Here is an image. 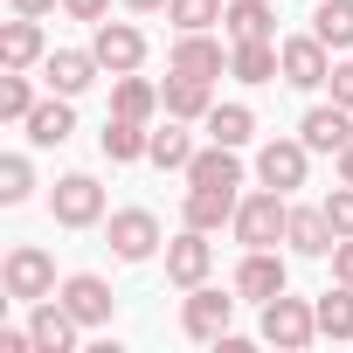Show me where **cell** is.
Here are the masks:
<instances>
[{
    "label": "cell",
    "instance_id": "14",
    "mask_svg": "<svg viewBox=\"0 0 353 353\" xmlns=\"http://www.w3.org/2000/svg\"><path fill=\"white\" fill-rule=\"evenodd\" d=\"M277 291H284V256H277V250H243L236 298H250V305H270Z\"/></svg>",
    "mask_w": 353,
    "mask_h": 353
},
{
    "label": "cell",
    "instance_id": "39",
    "mask_svg": "<svg viewBox=\"0 0 353 353\" xmlns=\"http://www.w3.org/2000/svg\"><path fill=\"white\" fill-rule=\"evenodd\" d=\"M125 8H132V14H159V8H166V0H125Z\"/></svg>",
    "mask_w": 353,
    "mask_h": 353
},
{
    "label": "cell",
    "instance_id": "18",
    "mask_svg": "<svg viewBox=\"0 0 353 353\" xmlns=\"http://www.w3.org/2000/svg\"><path fill=\"white\" fill-rule=\"evenodd\" d=\"M236 208H243V194L236 188H188V201H181V215H188V229H222V222H236Z\"/></svg>",
    "mask_w": 353,
    "mask_h": 353
},
{
    "label": "cell",
    "instance_id": "20",
    "mask_svg": "<svg viewBox=\"0 0 353 353\" xmlns=\"http://www.w3.org/2000/svg\"><path fill=\"white\" fill-rule=\"evenodd\" d=\"M222 28H229V42H270L277 35V8H270V0H229Z\"/></svg>",
    "mask_w": 353,
    "mask_h": 353
},
{
    "label": "cell",
    "instance_id": "38",
    "mask_svg": "<svg viewBox=\"0 0 353 353\" xmlns=\"http://www.w3.org/2000/svg\"><path fill=\"white\" fill-rule=\"evenodd\" d=\"M56 8H63V0H14V14H35V21H42V14H56Z\"/></svg>",
    "mask_w": 353,
    "mask_h": 353
},
{
    "label": "cell",
    "instance_id": "32",
    "mask_svg": "<svg viewBox=\"0 0 353 353\" xmlns=\"http://www.w3.org/2000/svg\"><path fill=\"white\" fill-rule=\"evenodd\" d=\"M222 8H229V0H166V21L181 28V35H194V28H215Z\"/></svg>",
    "mask_w": 353,
    "mask_h": 353
},
{
    "label": "cell",
    "instance_id": "34",
    "mask_svg": "<svg viewBox=\"0 0 353 353\" xmlns=\"http://www.w3.org/2000/svg\"><path fill=\"white\" fill-rule=\"evenodd\" d=\"M319 208H325V222H332V236H353V188H346V181H339V188H332V194H325Z\"/></svg>",
    "mask_w": 353,
    "mask_h": 353
},
{
    "label": "cell",
    "instance_id": "22",
    "mask_svg": "<svg viewBox=\"0 0 353 353\" xmlns=\"http://www.w3.org/2000/svg\"><path fill=\"white\" fill-rule=\"evenodd\" d=\"M159 97H166V118H181V125L215 111V90H208V77H173V70H166V90H159Z\"/></svg>",
    "mask_w": 353,
    "mask_h": 353
},
{
    "label": "cell",
    "instance_id": "40",
    "mask_svg": "<svg viewBox=\"0 0 353 353\" xmlns=\"http://www.w3.org/2000/svg\"><path fill=\"white\" fill-rule=\"evenodd\" d=\"M339 181H346V188H353V145H346V152H339Z\"/></svg>",
    "mask_w": 353,
    "mask_h": 353
},
{
    "label": "cell",
    "instance_id": "35",
    "mask_svg": "<svg viewBox=\"0 0 353 353\" xmlns=\"http://www.w3.org/2000/svg\"><path fill=\"white\" fill-rule=\"evenodd\" d=\"M325 83H332V104H346V111H353V63H332V77H325Z\"/></svg>",
    "mask_w": 353,
    "mask_h": 353
},
{
    "label": "cell",
    "instance_id": "10",
    "mask_svg": "<svg viewBox=\"0 0 353 353\" xmlns=\"http://www.w3.org/2000/svg\"><path fill=\"white\" fill-rule=\"evenodd\" d=\"M305 159H312L305 139H270V145L256 152V181L277 188V194H291V188H305Z\"/></svg>",
    "mask_w": 353,
    "mask_h": 353
},
{
    "label": "cell",
    "instance_id": "27",
    "mask_svg": "<svg viewBox=\"0 0 353 353\" xmlns=\"http://www.w3.org/2000/svg\"><path fill=\"white\" fill-rule=\"evenodd\" d=\"M312 312H319V332H325V339H353V284L319 291V298H312Z\"/></svg>",
    "mask_w": 353,
    "mask_h": 353
},
{
    "label": "cell",
    "instance_id": "36",
    "mask_svg": "<svg viewBox=\"0 0 353 353\" xmlns=\"http://www.w3.org/2000/svg\"><path fill=\"white\" fill-rule=\"evenodd\" d=\"M63 14H70V21H104L111 0H63Z\"/></svg>",
    "mask_w": 353,
    "mask_h": 353
},
{
    "label": "cell",
    "instance_id": "3",
    "mask_svg": "<svg viewBox=\"0 0 353 353\" xmlns=\"http://www.w3.org/2000/svg\"><path fill=\"white\" fill-rule=\"evenodd\" d=\"M263 339H270V346H284V353H298V346H312V339H319V312H312L305 298L277 291V298L263 305Z\"/></svg>",
    "mask_w": 353,
    "mask_h": 353
},
{
    "label": "cell",
    "instance_id": "33",
    "mask_svg": "<svg viewBox=\"0 0 353 353\" xmlns=\"http://www.w3.org/2000/svg\"><path fill=\"white\" fill-rule=\"evenodd\" d=\"M28 194H35V166H28V152H8V159H0V201L21 208Z\"/></svg>",
    "mask_w": 353,
    "mask_h": 353
},
{
    "label": "cell",
    "instance_id": "21",
    "mask_svg": "<svg viewBox=\"0 0 353 353\" xmlns=\"http://www.w3.org/2000/svg\"><path fill=\"white\" fill-rule=\"evenodd\" d=\"M188 188H243L236 145H215V139H208V152H194V166H188Z\"/></svg>",
    "mask_w": 353,
    "mask_h": 353
},
{
    "label": "cell",
    "instance_id": "1",
    "mask_svg": "<svg viewBox=\"0 0 353 353\" xmlns=\"http://www.w3.org/2000/svg\"><path fill=\"white\" fill-rule=\"evenodd\" d=\"M229 229H236L243 250H277L284 229H291V201H284L277 188H256V194H243V208H236Z\"/></svg>",
    "mask_w": 353,
    "mask_h": 353
},
{
    "label": "cell",
    "instance_id": "30",
    "mask_svg": "<svg viewBox=\"0 0 353 353\" xmlns=\"http://www.w3.org/2000/svg\"><path fill=\"white\" fill-rule=\"evenodd\" d=\"M312 35H319L325 49H353V0H319Z\"/></svg>",
    "mask_w": 353,
    "mask_h": 353
},
{
    "label": "cell",
    "instance_id": "15",
    "mask_svg": "<svg viewBox=\"0 0 353 353\" xmlns=\"http://www.w3.org/2000/svg\"><path fill=\"white\" fill-rule=\"evenodd\" d=\"M56 298L77 312V325H111V284H104V277L77 270V277H63V284H56Z\"/></svg>",
    "mask_w": 353,
    "mask_h": 353
},
{
    "label": "cell",
    "instance_id": "11",
    "mask_svg": "<svg viewBox=\"0 0 353 353\" xmlns=\"http://www.w3.org/2000/svg\"><path fill=\"white\" fill-rule=\"evenodd\" d=\"M90 49H97V63H104L111 77H125V70H139V63H145V35H139L132 21H97Z\"/></svg>",
    "mask_w": 353,
    "mask_h": 353
},
{
    "label": "cell",
    "instance_id": "31",
    "mask_svg": "<svg viewBox=\"0 0 353 353\" xmlns=\"http://www.w3.org/2000/svg\"><path fill=\"white\" fill-rule=\"evenodd\" d=\"M35 104H42V97H35L28 70H8V77H0V118H8V125H28Z\"/></svg>",
    "mask_w": 353,
    "mask_h": 353
},
{
    "label": "cell",
    "instance_id": "2",
    "mask_svg": "<svg viewBox=\"0 0 353 353\" xmlns=\"http://www.w3.org/2000/svg\"><path fill=\"white\" fill-rule=\"evenodd\" d=\"M0 284H8V298H21V305L56 298V263H49V250H35V243L8 250V263H0Z\"/></svg>",
    "mask_w": 353,
    "mask_h": 353
},
{
    "label": "cell",
    "instance_id": "13",
    "mask_svg": "<svg viewBox=\"0 0 353 353\" xmlns=\"http://www.w3.org/2000/svg\"><path fill=\"white\" fill-rule=\"evenodd\" d=\"M166 70H173V77H208V83H215V77L229 70V56H222V42H215L208 28H194V35H181V42H173Z\"/></svg>",
    "mask_w": 353,
    "mask_h": 353
},
{
    "label": "cell",
    "instance_id": "12",
    "mask_svg": "<svg viewBox=\"0 0 353 353\" xmlns=\"http://www.w3.org/2000/svg\"><path fill=\"white\" fill-rule=\"evenodd\" d=\"M298 139H305L312 152H332V159H339V152L353 145V111H346V104H312L305 125H298Z\"/></svg>",
    "mask_w": 353,
    "mask_h": 353
},
{
    "label": "cell",
    "instance_id": "9",
    "mask_svg": "<svg viewBox=\"0 0 353 353\" xmlns=\"http://www.w3.org/2000/svg\"><path fill=\"white\" fill-rule=\"evenodd\" d=\"M97 49H49L42 56V83L56 90V97H83L90 83H97Z\"/></svg>",
    "mask_w": 353,
    "mask_h": 353
},
{
    "label": "cell",
    "instance_id": "24",
    "mask_svg": "<svg viewBox=\"0 0 353 353\" xmlns=\"http://www.w3.org/2000/svg\"><path fill=\"white\" fill-rule=\"evenodd\" d=\"M70 132H77V111H70V97H56V90H49V97L28 111V139H35V145H63Z\"/></svg>",
    "mask_w": 353,
    "mask_h": 353
},
{
    "label": "cell",
    "instance_id": "28",
    "mask_svg": "<svg viewBox=\"0 0 353 353\" xmlns=\"http://www.w3.org/2000/svg\"><path fill=\"white\" fill-rule=\"evenodd\" d=\"M152 166H166V173H188L194 166V139L181 132V118H166L159 132H152V152H145Z\"/></svg>",
    "mask_w": 353,
    "mask_h": 353
},
{
    "label": "cell",
    "instance_id": "8",
    "mask_svg": "<svg viewBox=\"0 0 353 353\" xmlns=\"http://www.w3.org/2000/svg\"><path fill=\"white\" fill-rule=\"evenodd\" d=\"M208 270H215V243H208V229H181V236L166 243V277L181 284V291L208 284Z\"/></svg>",
    "mask_w": 353,
    "mask_h": 353
},
{
    "label": "cell",
    "instance_id": "37",
    "mask_svg": "<svg viewBox=\"0 0 353 353\" xmlns=\"http://www.w3.org/2000/svg\"><path fill=\"white\" fill-rule=\"evenodd\" d=\"M332 277H339V284H353V236H339V243H332Z\"/></svg>",
    "mask_w": 353,
    "mask_h": 353
},
{
    "label": "cell",
    "instance_id": "25",
    "mask_svg": "<svg viewBox=\"0 0 353 353\" xmlns=\"http://www.w3.org/2000/svg\"><path fill=\"white\" fill-rule=\"evenodd\" d=\"M159 104H166V97H159L145 77H132V70H125V77H118V90H111V118H139V125H152V111H159Z\"/></svg>",
    "mask_w": 353,
    "mask_h": 353
},
{
    "label": "cell",
    "instance_id": "4",
    "mask_svg": "<svg viewBox=\"0 0 353 353\" xmlns=\"http://www.w3.org/2000/svg\"><path fill=\"white\" fill-rule=\"evenodd\" d=\"M104 243H111L118 263H145V256L159 250V215H152V208H118V215L104 222Z\"/></svg>",
    "mask_w": 353,
    "mask_h": 353
},
{
    "label": "cell",
    "instance_id": "16",
    "mask_svg": "<svg viewBox=\"0 0 353 353\" xmlns=\"http://www.w3.org/2000/svg\"><path fill=\"white\" fill-rule=\"evenodd\" d=\"M28 332H35V353H77V312L63 305V298H42L35 305V319H28Z\"/></svg>",
    "mask_w": 353,
    "mask_h": 353
},
{
    "label": "cell",
    "instance_id": "7",
    "mask_svg": "<svg viewBox=\"0 0 353 353\" xmlns=\"http://www.w3.org/2000/svg\"><path fill=\"white\" fill-rule=\"evenodd\" d=\"M277 56H284V83H291V90H319V83L332 77V49H325L319 35H284Z\"/></svg>",
    "mask_w": 353,
    "mask_h": 353
},
{
    "label": "cell",
    "instance_id": "17",
    "mask_svg": "<svg viewBox=\"0 0 353 353\" xmlns=\"http://www.w3.org/2000/svg\"><path fill=\"white\" fill-rule=\"evenodd\" d=\"M42 56H49V42H42L35 14H14L8 28H0V70H35Z\"/></svg>",
    "mask_w": 353,
    "mask_h": 353
},
{
    "label": "cell",
    "instance_id": "19",
    "mask_svg": "<svg viewBox=\"0 0 353 353\" xmlns=\"http://www.w3.org/2000/svg\"><path fill=\"white\" fill-rule=\"evenodd\" d=\"M229 77H236V83H270V77H284L277 35H270V42H229Z\"/></svg>",
    "mask_w": 353,
    "mask_h": 353
},
{
    "label": "cell",
    "instance_id": "6",
    "mask_svg": "<svg viewBox=\"0 0 353 353\" xmlns=\"http://www.w3.org/2000/svg\"><path fill=\"white\" fill-rule=\"evenodd\" d=\"M229 319H236V298H229V291H208V284H194L188 305H181V332L201 339V346H215V339L229 332Z\"/></svg>",
    "mask_w": 353,
    "mask_h": 353
},
{
    "label": "cell",
    "instance_id": "5",
    "mask_svg": "<svg viewBox=\"0 0 353 353\" xmlns=\"http://www.w3.org/2000/svg\"><path fill=\"white\" fill-rule=\"evenodd\" d=\"M49 215L63 229H90V222H104V188L90 181V173H63L56 194H49Z\"/></svg>",
    "mask_w": 353,
    "mask_h": 353
},
{
    "label": "cell",
    "instance_id": "26",
    "mask_svg": "<svg viewBox=\"0 0 353 353\" xmlns=\"http://www.w3.org/2000/svg\"><path fill=\"white\" fill-rule=\"evenodd\" d=\"M145 152H152V132H145L139 118H104V159L132 166V159H145Z\"/></svg>",
    "mask_w": 353,
    "mask_h": 353
},
{
    "label": "cell",
    "instance_id": "29",
    "mask_svg": "<svg viewBox=\"0 0 353 353\" xmlns=\"http://www.w3.org/2000/svg\"><path fill=\"white\" fill-rule=\"evenodd\" d=\"M208 139L243 152V145L256 139V118H250V104H215V111H208Z\"/></svg>",
    "mask_w": 353,
    "mask_h": 353
},
{
    "label": "cell",
    "instance_id": "23",
    "mask_svg": "<svg viewBox=\"0 0 353 353\" xmlns=\"http://www.w3.org/2000/svg\"><path fill=\"white\" fill-rule=\"evenodd\" d=\"M284 243L298 250V256H332V222H325V208H291V229H284Z\"/></svg>",
    "mask_w": 353,
    "mask_h": 353
}]
</instances>
